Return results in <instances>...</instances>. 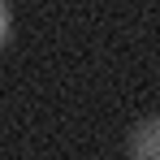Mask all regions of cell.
Here are the masks:
<instances>
[{
  "label": "cell",
  "mask_w": 160,
  "mask_h": 160,
  "mask_svg": "<svg viewBox=\"0 0 160 160\" xmlns=\"http://www.w3.org/2000/svg\"><path fill=\"white\" fill-rule=\"evenodd\" d=\"M4 35H9V13H4V4H0V43H4Z\"/></svg>",
  "instance_id": "2"
},
{
  "label": "cell",
  "mask_w": 160,
  "mask_h": 160,
  "mask_svg": "<svg viewBox=\"0 0 160 160\" xmlns=\"http://www.w3.org/2000/svg\"><path fill=\"white\" fill-rule=\"evenodd\" d=\"M130 160H160V117H143L126 138Z\"/></svg>",
  "instance_id": "1"
}]
</instances>
